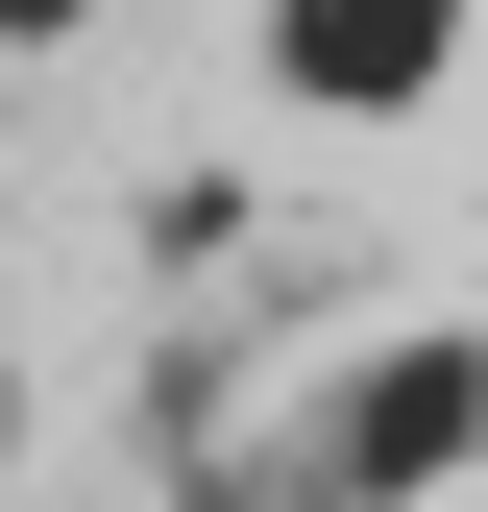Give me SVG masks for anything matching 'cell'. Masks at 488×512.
<instances>
[{
    "label": "cell",
    "mask_w": 488,
    "mask_h": 512,
    "mask_svg": "<svg viewBox=\"0 0 488 512\" xmlns=\"http://www.w3.org/2000/svg\"><path fill=\"white\" fill-rule=\"evenodd\" d=\"M464 342H391V366H366V391H342V488L366 512H415V488H464Z\"/></svg>",
    "instance_id": "obj_1"
},
{
    "label": "cell",
    "mask_w": 488,
    "mask_h": 512,
    "mask_svg": "<svg viewBox=\"0 0 488 512\" xmlns=\"http://www.w3.org/2000/svg\"><path fill=\"white\" fill-rule=\"evenodd\" d=\"M440 25H464V0H293V74H318V98H415Z\"/></svg>",
    "instance_id": "obj_2"
},
{
    "label": "cell",
    "mask_w": 488,
    "mask_h": 512,
    "mask_svg": "<svg viewBox=\"0 0 488 512\" xmlns=\"http://www.w3.org/2000/svg\"><path fill=\"white\" fill-rule=\"evenodd\" d=\"M0 25H74V0H0Z\"/></svg>",
    "instance_id": "obj_3"
}]
</instances>
